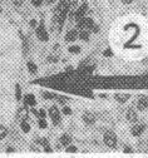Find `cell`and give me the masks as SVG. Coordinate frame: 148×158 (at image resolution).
<instances>
[{
	"label": "cell",
	"mask_w": 148,
	"mask_h": 158,
	"mask_svg": "<svg viewBox=\"0 0 148 158\" xmlns=\"http://www.w3.org/2000/svg\"><path fill=\"white\" fill-rule=\"evenodd\" d=\"M103 139H104V144L109 148H116L117 147V134L113 131H105L104 135H103Z\"/></svg>",
	"instance_id": "obj_1"
},
{
	"label": "cell",
	"mask_w": 148,
	"mask_h": 158,
	"mask_svg": "<svg viewBox=\"0 0 148 158\" xmlns=\"http://www.w3.org/2000/svg\"><path fill=\"white\" fill-rule=\"evenodd\" d=\"M35 33H36V36H38L39 40L42 42H48V39H49V35L45 30V27H44V22H40L39 27L35 29Z\"/></svg>",
	"instance_id": "obj_2"
},
{
	"label": "cell",
	"mask_w": 148,
	"mask_h": 158,
	"mask_svg": "<svg viewBox=\"0 0 148 158\" xmlns=\"http://www.w3.org/2000/svg\"><path fill=\"white\" fill-rule=\"evenodd\" d=\"M77 23H78V29H80V30H82V29L89 30L94 25L93 19H92V18H85V16H83L82 19H79Z\"/></svg>",
	"instance_id": "obj_3"
},
{
	"label": "cell",
	"mask_w": 148,
	"mask_h": 158,
	"mask_svg": "<svg viewBox=\"0 0 148 158\" xmlns=\"http://www.w3.org/2000/svg\"><path fill=\"white\" fill-rule=\"evenodd\" d=\"M49 115H50V119H51L53 124L57 126V124L60 123V112H59V109L55 107V106L50 107V109H49Z\"/></svg>",
	"instance_id": "obj_4"
},
{
	"label": "cell",
	"mask_w": 148,
	"mask_h": 158,
	"mask_svg": "<svg viewBox=\"0 0 148 158\" xmlns=\"http://www.w3.org/2000/svg\"><path fill=\"white\" fill-rule=\"evenodd\" d=\"M146 128H147V126L146 124H143V123H133V126H132V128H131V133H132V135H134V137H139L144 131H146Z\"/></svg>",
	"instance_id": "obj_5"
},
{
	"label": "cell",
	"mask_w": 148,
	"mask_h": 158,
	"mask_svg": "<svg viewBox=\"0 0 148 158\" xmlns=\"http://www.w3.org/2000/svg\"><path fill=\"white\" fill-rule=\"evenodd\" d=\"M125 117H127V121L129 122V123H136V122H138V114H137V112L131 107V108H128V110H127V113H125Z\"/></svg>",
	"instance_id": "obj_6"
},
{
	"label": "cell",
	"mask_w": 148,
	"mask_h": 158,
	"mask_svg": "<svg viewBox=\"0 0 148 158\" xmlns=\"http://www.w3.org/2000/svg\"><path fill=\"white\" fill-rule=\"evenodd\" d=\"M147 108H148V97L141 95V97L138 98V101H137V109L141 110V112H143V110H146Z\"/></svg>",
	"instance_id": "obj_7"
},
{
	"label": "cell",
	"mask_w": 148,
	"mask_h": 158,
	"mask_svg": "<svg viewBox=\"0 0 148 158\" xmlns=\"http://www.w3.org/2000/svg\"><path fill=\"white\" fill-rule=\"evenodd\" d=\"M82 118H83L84 123H87V124H94V123H96V115H94L93 113H90V112L83 113Z\"/></svg>",
	"instance_id": "obj_8"
},
{
	"label": "cell",
	"mask_w": 148,
	"mask_h": 158,
	"mask_svg": "<svg viewBox=\"0 0 148 158\" xmlns=\"http://www.w3.org/2000/svg\"><path fill=\"white\" fill-rule=\"evenodd\" d=\"M129 98H131V94H128V93H117V94H114V99L121 104L125 103Z\"/></svg>",
	"instance_id": "obj_9"
},
{
	"label": "cell",
	"mask_w": 148,
	"mask_h": 158,
	"mask_svg": "<svg viewBox=\"0 0 148 158\" xmlns=\"http://www.w3.org/2000/svg\"><path fill=\"white\" fill-rule=\"evenodd\" d=\"M77 38H78V31H77L76 29H72V30H69V31L67 33V35H65V42H68V43L76 42Z\"/></svg>",
	"instance_id": "obj_10"
},
{
	"label": "cell",
	"mask_w": 148,
	"mask_h": 158,
	"mask_svg": "<svg viewBox=\"0 0 148 158\" xmlns=\"http://www.w3.org/2000/svg\"><path fill=\"white\" fill-rule=\"evenodd\" d=\"M24 102H25V104H28V106H30V107H34V106L36 104V101H35L34 94H27V95L24 97Z\"/></svg>",
	"instance_id": "obj_11"
},
{
	"label": "cell",
	"mask_w": 148,
	"mask_h": 158,
	"mask_svg": "<svg viewBox=\"0 0 148 158\" xmlns=\"http://www.w3.org/2000/svg\"><path fill=\"white\" fill-rule=\"evenodd\" d=\"M72 143V137L69 135V134H63L62 137H60V144H63V146H69Z\"/></svg>",
	"instance_id": "obj_12"
},
{
	"label": "cell",
	"mask_w": 148,
	"mask_h": 158,
	"mask_svg": "<svg viewBox=\"0 0 148 158\" xmlns=\"http://www.w3.org/2000/svg\"><path fill=\"white\" fill-rule=\"evenodd\" d=\"M78 36H79V39H82V40L88 42V40H89V30L82 29V30L78 33Z\"/></svg>",
	"instance_id": "obj_13"
},
{
	"label": "cell",
	"mask_w": 148,
	"mask_h": 158,
	"mask_svg": "<svg viewBox=\"0 0 148 158\" xmlns=\"http://www.w3.org/2000/svg\"><path fill=\"white\" fill-rule=\"evenodd\" d=\"M27 67H28V70H29L31 74H35L36 72H38V67H36V64H34L33 62H28Z\"/></svg>",
	"instance_id": "obj_14"
},
{
	"label": "cell",
	"mask_w": 148,
	"mask_h": 158,
	"mask_svg": "<svg viewBox=\"0 0 148 158\" xmlns=\"http://www.w3.org/2000/svg\"><path fill=\"white\" fill-rule=\"evenodd\" d=\"M20 127H22V129H23L24 133H29V131H30V124H29L25 119L20 122Z\"/></svg>",
	"instance_id": "obj_15"
},
{
	"label": "cell",
	"mask_w": 148,
	"mask_h": 158,
	"mask_svg": "<svg viewBox=\"0 0 148 158\" xmlns=\"http://www.w3.org/2000/svg\"><path fill=\"white\" fill-rule=\"evenodd\" d=\"M15 98H16V101H20L22 99V88H20L19 84L15 85Z\"/></svg>",
	"instance_id": "obj_16"
},
{
	"label": "cell",
	"mask_w": 148,
	"mask_h": 158,
	"mask_svg": "<svg viewBox=\"0 0 148 158\" xmlns=\"http://www.w3.org/2000/svg\"><path fill=\"white\" fill-rule=\"evenodd\" d=\"M69 53H72V54H78V53H80V47H78V45H72V47H69Z\"/></svg>",
	"instance_id": "obj_17"
},
{
	"label": "cell",
	"mask_w": 148,
	"mask_h": 158,
	"mask_svg": "<svg viewBox=\"0 0 148 158\" xmlns=\"http://www.w3.org/2000/svg\"><path fill=\"white\" fill-rule=\"evenodd\" d=\"M6 134H8V129L4 126H0V139H3Z\"/></svg>",
	"instance_id": "obj_18"
},
{
	"label": "cell",
	"mask_w": 148,
	"mask_h": 158,
	"mask_svg": "<svg viewBox=\"0 0 148 158\" xmlns=\"http://www.w3.org/2000/svg\"><path fill=\"white\" fill-rule=\"evenodd\" d=\"M38 124H39V127H40L42 129H45V128L48 127V123H47V121H45V118H40L39 122H38Z\"/></svg>",
	"instance_id": "obj_19"
},
{
	"label": "cell",
	"mask_w": 148,
	"mask_h": 158,
	"mask_svg": "<svg viewBox=\"0 0 148 158\" xmlns=\"http://www.w3.org/2000/svg\"><path fill=\"white\" fill-rule=\"evenodd\" d=\"M67 147H68V148H67V152H68V153H76V152L78 151V148H77L76 146H70V144H69V146H67Z\"/></svg>",
	"instance_id": "obj_20"
},
{
	"label": "cell",
	"mask_w": 148,
	"mask_h": 158,
	"mask_svg": "<svg viewBox=\"0 0 148 158\" xmlns=\"http://www.w3.org/2000/svg\"><path fill=\"white\" fill-rule=\"evenodd\" d=\"M30 2H31V4L34 6H40L42 3H43V0H30Z\"/></svg>",
	"instance_id": "obj_21"
},
{
	"label": "cell",
	"mask_w": 148,
	"mask_h": 158,
	"mask_svg": "<svg viewBox=\"0 0 148 158\" xmlns=\"http://www.w3.org/2000/svg\"><path fill=\"white\" fill-rule=\"evenodd\" d=\"M62 110H63V113H64V114H67V115L72 114V109H70L69 107H67V106H65V107H63V109H62Z\"/></svg>",
	"instance_id": "obj_22"
},
{
	"label": "cell",
	"mask_w": 148,
	"mask_h": 158,
	"mask_svg": "<svg viewBox=\"0 0 148 158\" xmlns=\"http://www.w3.org/2000/svg\"><path fill=\"white\" fill-rule=\"evenodd\" d=\"M123 152H125V153H132L133 151H132V148L129 147V146H123Z\"/></svg>",
	"instance_id": "obj_23"
},
{
	"label": "cell",
	"mask_w": 148,
	"mask_h": 158,
	"mask_svg": "<svg viewBox=\"0 0 148 158\" xmlns=\"http://www.w3.org/2000/svg\"><path fill=\"white\" fill-rule=\"evenodd\" d=\"M103 55H104V56H112V55H113V53L110 52V49H107V50H104Z\"/></svg>",
	"instance_id": "obj_24"
},
{
	"label": "cell",
	"mask_w": 148,
	"mask_h": 158,
	"mask_svg": "<svg viewBox=\"0 0 148 158\" xmlns=\"http://www.w3.org/2000/svg\"><path fill=\"white\" fill-rule=\"evenodd\" d=\"M23 2H24V0H13V3H14L16 6H20V5L23 4Z\"/></svg>",
	"instance_id": "obj_25"
},
{
	"label": "cell",
	"mask_w": 148,
	"mask_h": 158,
	"mask_svg": "<svg viewBox=\"0 0 148 158\" xmlns=\"http://www.w3.org/2000/svg\"><path fill=\"white\" fill-rule=\"evenodd\" d=\"M38 115H39L40 118H45V112H44V109H40L39 113H38Z\"/></svg>",
	"instance_id": "obj_26"
},
{
	"label": "cell",
	"mask_w": 148,
	"mask_h": 158,
	"mask_svg": "<svg viewBox=\"0 0 148 158\" xmlns=\"http://www.w3.org/2000/svg\"><path fill=\"white\" fill-rule=\"evenodd\" d=\"M30 27L31 28H36V20H34V19H33V20H30Z\"/></svg>",
	"instance_id": "obj_27"
},
{
	"label": "cell",
	"mask_w": 148,
	"mask_h": 158,
	"mask_svg": "<svg viewBox=\"0 0 148 158\" xmlns=\"http://www.w3.org/2000/svg\"><path fill=\"white\" fill-rule=\"evenodd\" d=\"M122 3H124V4H131V3H133L134 0H121Z\"/></svg>",
	"instance_id": "obj_28"
},
{
	"label": "cell",
	"mask_w": 148,
	"mask_h": 158,
	"mask_svg": "<svg viewBox=\"0 0 148 158\" xmlns=\"http://www.w3.org/2000/svg\"><path fill=\"white\" fill-rule=\"evenodd\" d=\"M48 60H49V62H57V59L53 58V56H49V58H48Z\"/></svg>",
	"instance_id": "obj_29"
},
{
	"label": "cell",
	"mask_w": 148,
	"mask_h": 158,
	"mask_svg": "<svg viewBox=\"0 0 148 158\" xmlns=\"http://www.w3.org/2000/svg\"><path fill=\"white\" fill-rule=\"evenodd\" d=\"M55 0H48V3H54Z\"/></svg>",
	"instance_id": "obj_30"
},
{
	"label": "cell",
	"mask_w": 148,
	"mask_h": 158,
	"mask_svg": "<svg viewBox=\"0 0 148 158\" xmlns=\"http://www.w3.org/2000/svg\"><path fill=\"white\" fill-rule=\"evenodd\" d=\"M0 13H2V6H0Z\"/></svg>",
	"instance_id": "obj_31"
}]
</instances>
